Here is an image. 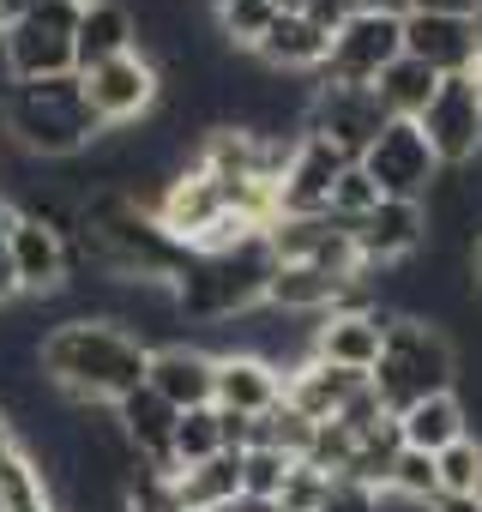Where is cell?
Instances as JSON below:
<instances>
[{
  "mask_svg": "<svg viewBox=\"0 0 482 512\" xmlns=\"http://www.w3.org/2000/svg\"><path fill=\"white\" fill-rule=\"evenodd\" d=\"M169 494H175V512H205V506L241 500V452H217V458L181 470L169 482Z\"/></svg>",
  "mask_w": 482,
  "mask_h": 512,
  "instance_id": "23",
  "label": "cell"
},
{
  "mask_svg": "<svg viewBox=\"0 0 482 512\" xmlns=\"http://www.w3.org/2000/svg\"><path fill=\"white\" fill-rule=\"evenodd\" d=\"M0 31H7V19H0Z\"/></svg>",
  "mask_w": 482,
  "mask_h": 512,
  "instance_id": "48",
  "label": "cell"
},
{
  "mask_svg": "<svg viewBox=\"0 0 482 512\" xmlns=\"http://www.w3.org/2000/svg\"><path fill=\"white\" fill-rule=\"evenodd\" d=\"M470 85H476V97H482V61H476V67H470Z\"/></svg>",
  "mask_w": 482,
  "mask_h": 512,
  "instance_id": "43",
  "label": "cell"
},
{
  "mask_svg": "<svg viewBox=\"0 0 482 512\" xmlns=\"http://www.w3.org/2000/svg\"><path fill=\"white\" fill-rule=\"evenodd\" d=\"M434 85H440V73H434V67H422L416 55H398V61L374 79V97H380V109H386L392 121H416V115L428 109Z\"/></svg>",
  "mask_w": 482,
  "mask_h": 512,
  "instance_id": "24",
  "label": "cell"
},
{
  "mask_svg": "<svg viewBox=\"0 0 482 512\" xmlns=\"http://www.w3.org/2000/svg\"><path fill=\"white\" fill-rule=\"evenodd\" d=\"M374 205H380V193H374V181H368V175H362V169L350 163V169H344V175L332 181V199H326V217H338V223L350 229V223H362V217H368Z\"/></svg>",
  "mask_w": 482,
  "mask_h": 512,
  "instance_id": "30",
  "label": "cell"
},
{
  "mask_svg": "<svg viewBox=\"0 0 482 512\" xmlns=\"http://www.w3.org/2000/svg\"><path fill=\"white\" fill-rule=\"evenodd\" d=\"M326 482L332 476H320L314 464H290V476H284V488H278V512H320V500H326Z\"/></svg>",
  "mask_w": 482,
  "mask_h": 512,
  "instance_id": "31",
  "label": "cell"
},
{
  "mask_svg": "<svg viewBox=\"0 0 482 512\" xmlns=\"http://www.w3.org/2000/svg\"><path fill=\"white\" fill-rule=\"evenodd\" d=\"M434 476H440V494H482V440L464 434L446 452H434Z\"/></svg>",
  "mask_w": 482,
  "mask_h": 512,
  "instance_id": "27",
  "label": "cell"
},
{
  "mask_svg": "<svg viewBox=\"0 0 482 512\" xmlns=\"http://www.w3.org/2000/svg\"><path fill=\"white\" fill-rule=\"evenodd\" d=\"M7 260H13L25 296H61V284H67V235H55L37 217H13Z\"/></svg>",
  "mask_w": 482,
  "mask_h": 512,
  "instance_id": "15",
  "label": "cell"
},
{
  "mask_svg": "<svg viewBox=\"0 0 482 512\" xmlns=\"http://www.w3.org/2000/svg\"><path fill=\"white\" fill-rule=\"evenodd\" d=\"M398 422V440L410 446V452H446L452 440H464L470 434V422H464V404L452 398V392H434V398H416L410 410H398L392 416Z\"/></svg>",
  "mask_w": 482,
  "mask_h": 512,
  "instance_id": "22",
  "label": "cell"
},
{
  "mask_svg": "<svg viewBox=\"0 0 482 512\" xmlns=\"http://www.w3.org/2000/svg\"><path fill=\"white\" fill-rule=\"evenodd\" d=\"M145 362L151 350L109 320H61L37 350L43 380L67 404H121L145 386Z\"/></svg>",
  "mask_w": 482,
  "mask_h": 512,
  "instance_id": "1",
  "label": "cell"
},
{
  "mask_svg": "<svg viewBox=\"0 0 482 512\" xmlns=\"http://www.w3.org/2000/svg\"><path fill=\"white\" fill-rule=\"evenodd\" d=\"M326 37L308 25V19H284V13H272V25H266V37L248 49L260 67H272V73H284V79H302V73H320L326 67Z\"/></svg>",
  "mask_w": 482,
  "mask_h": 512,
  "instance_id": "19",
  "label": "cell"
},
{
  "mask_svg": "<svg viewBox=\"0 0 482 512\" xmlns=\"http://www.w3.org/2000/svg\"><path fill=\"white\" fill-rule=\"evenodd\" d=\"M410 13H440V19H476L482 0H410Z\"/></svg>",
  "mask_w": 482,
  "mask_h": 512,
  "instance_id": "34",
  "label": "cell"
},
{
  "mask_svg": "<svg viewBox=\"0 0 482 512\" xmlns=\"http://www.w3.org/2000/svg\"><path fill=\"white\" fill-rule=\"evenodd\" d=\"M320 512H380V488H368V482H356V476H332Z\"/></svg>",
  "mask_w": 482,
  "mask_h": 512,
  "instance_id": "32",
  "label": "cell"
},
{
  "mask_svg": "<svg viewBox=\"0 0 482 512\" xmlns=\"http://www.w3.org/2000/svg\"><path fill=\"white\" fill-rule=\"evenodd\" d=\"M278 398H284V374L266 356H248V350H217L211 356V410L266 416Z\"/></svg>",
  "mask_w": 482,
  "mask_h": 512,
  "instance_id": "12",
  "label": "cell"
},
{
  "mask_svg": "<svg viewBox=\"0 0 482 512\" xmlns=\"http://www.w3.org/2000/svg\"><path fill=\"white\" fill-rule=\"evenodd\" d=\"M356 386H368V374H344V368H326V362H302L296 374H284V404L296 416H308V422H332L350 404Z\"/></svg>",
  "mask_w": 482,
  "mask_h": 512,
  "instance_id": "20",
  "label": "cell"
},
{
  "mask_svg": "<svg viewBox=\"0 0 482 512\" xmlns=\"http://www.w3.org/2000/svg\"><path fill=\"white\" fill-rule=\"evenodd\" d=\"M458 380V350H452V332L434 326V320H410L398 314L386 326V344H380V362L368 374V386L380 392L386 416L410 410L416 398H434V392H452Z\"/></svg>",
  "mask_w": 482,
  "mask_h": 512,
  "instance_id": "3",
  "label": "cell"
},
{
  "mask_svg": "<svg viewBox=\"0 0 482 512\" xmlns=\"http://www.w3.org/2000/svg\"><path fill=\"white\" fill-rule=\"evenodd\" d=\"M356 169L374 181L380 199H404V205H422V193L440 175V163H434V151H428V139H422L416 121H386L380 139L356 157Z\"/></svg>",
  "mask_w": 482,
  "mask_h": 512,
  "instance_id": "8",
  "label": "cell"
},
{
  "mask_svg": "<svg viewBox=\"0 0 482 512\" xmlns=\"http://www.w3.org/2000/svg\"><path fill=\"white\" fill-rule=\"evenodd\" d=\"M428 512H482V494H440Z\"/></svg>",
  "mask_w": 482,
  "mask_h": 512,
  "instance_id": "37",
  "label": "cell"
},
{
  "mask_svg": "<svg viewBox=\"0 0 482 512\" xmlns=\"http://www.w3.org/2000/svg\"><path fill=\"white\" fill-rule=\"evenodd\" d=\"M25 290H19V272H13V260H7V247H0V308H13Z\"/></svg>",
  "mask_w": 482,
  "mask_h": 512,
  "instance_id": "35",
  "label": "cell"
},
{
  "mask_svg": "<svg viewBox=\"0 0 482 512\" xmlns=\"http://www.w3.org/2000/svg\"><path fill=\"white\" fill-rule=\"evenodd\" d=\"M386 494H398V500H416V506H434V500H440V476H434V458L404 446V452L392 458Z\"/></svg>",
  "mask_w": 482,
  "mask_h": 512,
  "instance_id": "28",
  "label": "cell"
},
{
  "mask_svg": "<svg viewBox=\"0 0 482 512\" xmlns=\"http://www.w3.org/2000/svg\"><path fill=\"white\" fill-rule=\"evenodd\" d=\"M392 320H398V314L380 308V302L362 308V314H320V320H314V362L344 368V374H374Z\"/></svg>",
  "mask_w": 482,
  "mask_h": 512,
  "instance_id": "11",
  "label": "cell"
},
{
  "mask_svg": "<svg viewBox=\"0 0 482 512\" xmlns=\"http://www.w3.org/2000/svg\"><path fill=\"white\" fill-rule=\"evenodd\" d=\"M7 440H13V434H7V416H0V446H7Z\"/></svg>",
  "mask_w": 482,
  "mask_h": 512,
  "instance_id": "44",
  "label": "cell"
},
{
  "mask_svg": "<svg viewBox=\"0 0 482 512\" xmlns=\"http://www.w3.org/2000/svg\"><path fill=\"white\" fill-rule=\"evenodd\" d=\"M13 217H19V211H13V199H0V247H7V229H13Z\"/></svg>",
  "mask_w": 482,
  "mask_h": 512,
  "instance_id": "40",
  "label": "cell"
},
{
  "mask_svg": "<svg viewBox=\"0 0 482 512\" xmlns=\"http://www.w3.org/2000/svg\"><path fill=\"white\" fill-rule=\"evenodd\" d=\"M0 121L19 139L25 157H43V163H61V157H79L103 127L97 115L85 109V85L79 73H61V79H31V85H7L0 91Z\"/></svg>",
  "mask_w": 482,
  "mask_h": 512,
  "instance_id": "2",
  "label": "cell"
},
{
  "mask_svg": "<svg viewBox=\"0 0 482 512\" xmlns=\"http://www.w3.org/2000/svg\"><path fill=\"white\" fill-rule=\"evenodd\" d=\"M404 55H416L422 67L446 73H470L476 67V31L470 19H440V13H410L404 19Z\"/></svg>",
  "mask_w": 482,
  "mask_h": 512,
  "instance_id": "18",
  "label": "cell"
},
{
  "mask_svg": "<svg viewBox=\"0 0 482 512\" xmlns=\"http://www.w3.org/2000/svg\"><path fill=\"white\" fill-rule=\"evenodd\" d=\"M169 452H175V470H193V464L217 458V452H223L217 410H211V404H199V410H181V416H175V440H169Z\"/></svg>",
  "mask_w": 482,
  "mask_h": 512,
  "instance_id": "26",
  "label": "cell"
},
{
  "mask_svg": "<svg viewBox=\"0 0 482 512\" xmlns=\"http://www.w3.org/2000/svg\"><path fill=\"white\" fill-rule=\"evenodd\" d=\"M428 151L440 169H464L476 151H482V97L470 85V73H446L428 97V109L416 115Z\"/></svg>",
  "mask_w": 482,
  "mask_h": 512,
  "instance_id": "9",
  "label": "cell"
},
{
  "mask_svg": "<svg viewBox=\"0 0 482 512\" xmlns=\"http://www.w3.org/2000/svg\"><path fill=\"white\" fill-rule=\"evenodd\" d=\"M145 386H151L169 410H199V404H211V350H205V344H151Z\"/></svg>",
  "mask_w": 482,
  "mask_h": 512,
  "instance_id": "16",
  "label": "cell"
},
{
  "mask_svg": "<svg viewBox=\"0 0 482 512\" xmlns=\"http://www.w3.org/2000/svg\"><path fill=\"white\" fill-rule=\"evenodd\" d=\"M386 121H392V115L380 109L374 85H326V79H314V91H308V115H302V133L326 139L344 163H356V157L380 139Z\"/></svg>",
  "mask_w": 482,
  "mask_h": 512,
  "instance_id": "7",
  "label": "cell"
},
{
  "mask_svg": "<svg viewBox=\"0 0 482 512\" xmlns=\"http://www.w3.org/2000/svg\"><path fill=\"white\" fill-rule=\"evenodd\" d=\"M235 512H278V500H235Z\"/></svg>",
  "mask_w": 482,
  "mask_h": 512,
  "instance_id": "41",
  "label": "cell"
},
{
  "mask_svg": "<svg viewBox=\"0 0 482 512\" xmlns=\"http://www.w3.org/2000/svg\"><path fill=\"white\" fill-rule=\"evenodd\" d=\"M356 13H380V19H410V0H356Z\"/></svg>",
  "mask_w": 482,
  "mask_h": 512,
  "instance_id": "36",
  "label": "cell"
},
{
  "mask_svg": "<svg viewBox=\"0 0 482 512\" xmlns=\"http://www.w3.org/2000/svg\"><path fill=\"white\" fill-rule=\"evenodd\" d=\"M266 278H272V253H266L260 235L241 241V247H229V253H217V260H193V253H187V266L175 278V314L181 320L223 326L235 314L260 308Z\"/></svg>",
  "mask_w": 482,
  "mask_h": 512,
  "instance_id": "4",
  "label": "cell"
},
{
  "mask_svg": "<svg viewBox=\"0 0 482 512\" xmlns=\"http://www.w3.org/2000/svg\"><path fill=\"white\" fill-rule=\"evenodd\" d=\"M302 19H308V25H314L326 43H332V37H338V31L356 19V0H308V7H302Z\"/></svg>",
  "mask_w": 482,
  "mask_h": 512,
  "instance_id": "33",
  "label": "cell"
},
{
  "mask_svg": "<svg viewBox=\"0 0 482 512\" xmlns=\"http://www.w3.org/2000/svg\"><path fill=\"white\" fill-rule=\"evenodd\" d=\"M350 241H356V260L362 266H398L410 260L416 247H428V223H422V205H404V199H380L362 223H350Z\"/></svg>",
  "mask_w": 482,
  "mask_h": 512,
  "instance_id": "13",
  "label": "cell"
},
{
  "mask_svg": "<svg viewBox=\"0 0 482 512\" xmlns=\"http://www.w3.org/2000/svg\"><path fill=\"white\" fill-rule=\"evenodd\" d=\"M139 49V25L127 13V0H91L79 7V25H73V73H91L115 55H133Z\"/></svg>",
  "mask_w": 482,
  "mask_h": 512,
  "instance_id": "17",
  "label": "cell"
},
{
  "mask_svg": "<svg viewBox=\"0 0 482 512\" xmlns=\"http://www.w3.org/2000/svg\"><path fill=\"white\" fill-rule=\"evenodd\" d=\"M266 7H272V13H284V19H302L308 0H266Z\"/></svg>",
  "mask_w": 482,
  "mask_h": 512,
  "instance_id": "39",
  "label": "cell"
},
{
  "mask_svg": "<svg viewBox=\"0 0 482 512\" xmlns=\"http://www.w3.org/2000/svg\"><path fill=\"white\" fill-rule=\"evenodd\" d=\"M344 169H350V163H344L326 139L302 133V139H296V151H290V163H284V175H278V217H308V211H326L332 181H338Z\"/></svg>",
  "mask_w": 482,
  "mask_h": 512,
  "instance_id": "14",
  "label": "cell"
},
{
  "mask_svg": "<svg viewBox=\"0 0 482 512\" xmlns=\"http://www.w3.org/2000/svg\"><path fill=\"white\" fill-rule=\"evenodd\" d=\"M290 464H296V458H284V452H272V446L241 452V500H278Z\"/></svg>",
  "mask_w": 482,
  "mask_h": 512,
  "instance_id": "29",
  "label": "cell"
},
{
  "mask_svg": "<svg viewBox=\"0 0 482 512\" xmlns=\"http://www.w3.org/2000/svg\"><path fill=\"white\" fill-rule=\"evenodd\" d=\"M205 512H235V500H229V506H205Z\"/></svg>",
  "mask_w": 482,
  "mask_h": 512,
  "instance_id": "45",
  "label": "cell"
},
{
  "mask_svg": "<svg viewBox=\"0 0 482 512\" xmlns=\"http://www.w3.org/2000/svg\"><path fill=\"white\" fill-rule=\"evenodd\" d=\"M31 512H55V506H31Z\"/></svg>",
  "mask_w": 482,
  "mask_h": 512,
  "instance_id": "46",
  "label": "cell"
},
{
  "mask_svg": "<svg viewBox=\"0 0 482 512\" xmlns=\"http://www.w3.org/2000/svg\"><path fill=\"white\" fill-rule=\"evenodd\" d=\"M73 25H79L73 0H37L25 19H13L0 31V73H7V85L73 73Z\"/></svg>",
  "mask_w": 482,
  "mask_h": 512,
  "instance_id": "5",
  "label": "cell"
},
{
  "mask_svg": "<svg viewBox=\"0 0 482 512\" xmlns=\"http://www.w3.org/2000/svg\"><path fill=\"white\" fill-rule=\"evenodd\" d=\"M79 85H85V109L97 115L103 133H109V127H139V121L163 103V67H157L145 49L115 55V61L79 73Z\"/></svg>",
  "mask_w": 482,
  "mask_h": 512,
  "instance_id": "6",
  "label": "cell"
},
{
  "mask_svg": "<svg viewBox=\"0 0 482 512\" xmlns=\"http://www.w3.org/2000/svg\"><path fill=\"white\" fill-rule=\"evenodd\" d=\"M350 278H332V272H320V266H272V278H266V308H278V314H308V320H320V314H332L338 308V290H344Z\"/></svg>",
  "mask_w": 482,
  "mask_h": 512,
  "instance_id": "21",
  "label": "cell"
},
{
  "mask_svg": "<svg viewBox=\"0 0 482 512\" xmlns=\"http://www.w3.org/2000/svg\"><path fill=\"white\" fill-rule=\"evenodd\" d=\"M73 7H91V0H73Z\"/></svg>",
  "mask_w": 482,
  "mask_h": 512,
  "instance_id": "47",
  "label": "cell"
},
{
  "mask_svg": "<svg viewBox=\"0 0 482 512\" xmlns=\"http://www.w3.org/2000/svg\"><path fill=\"white\" fill-rule=\"evenodd\" d=\"M31 7H37V0H0V19H7V25H13V19H25Z\"/></svg>",
  "mask_w": 482,
  "mask_h": 512,
  "instance_id": "38",
  "label": "cell"
},
{
  "mask_svg": "<svg viewBox=\"0 0 482 512\" xmlns=\"http://www.w3.org/2000/svg\"><path fill=\"white\" fill-rule=\"evenodd\" d=\"M398 55H404V19L356 13V19L332 37L326 67H320L314 79H326V85H374Z\"/></svg>",
  "mask_w": 482,
  "mask_h": 512,
  "instance_id": "10",
  "label": "cell"
},
{
  "mask_svg": "<svg viewBox=\"0 0 482 512\" xmlns=\"http://www.w3.org/2000/svg\"><path fill=\"white\" fill-rule=\"evenodd\" d=\"M470 278H476V290H482V241L470 247Z\"/></svg>",
  "mask_w": 482,
  "mask_h": 512,
  "instance_id": "42",
  "label": "cell"
},
{
  "mask_svg": "<svg viewBox=\"0 0 482 512\" xmlns=\"http://www.w3.org/2000/svg\"><path fill=\"white\" fill-rule=\"evenodd\" d=\"M31 506H49V482L43 470L7 440L0 446V512H31Z\"/></svg>",
  "mask_w": 482,
  "mask_h": 512,
  "instance_id": "25",
  "label": "cell"
}]
</instances>
